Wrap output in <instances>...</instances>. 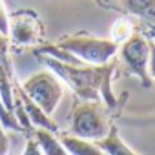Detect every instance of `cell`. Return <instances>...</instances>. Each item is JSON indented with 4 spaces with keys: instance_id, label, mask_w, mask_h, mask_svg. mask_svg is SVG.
Returning a JSON list of instances; mask_svg holds the SVG:
<instances>
[{
    "instance_id": "6da1fadb",
    "label": "cell",
    "mask_w": 155,
    "mask_h": 155,
    "mask_svg": "<svg viewBox=\"0 0 155 155\" xmlns=\"http://www.w3.org/2000/svg\"><path fill=\"white\" fill-rule=\"evenodd\" d=\"M40 58L46 62L48 69H51L68 88H71V91L79 99L104 102V106L108 108L117 106L115 95L111 91V77L117 66L115 60L102 66H90V64L75 66L55 60L46 55H40Z\"/></svg>"
},
{
    "instance_id": "7a4b0ae2",
    "label": "cell",
    "mask_w": 155,
    "mask_h": 155,
    "mask_svg": "<svg viewBox=\"0 0 155 155\" xmlns=\"http://www.w3.org/2000/svg\"><path fill=\"white\" fill-rule=\"evenodd\" d=\"M58 48L69 51L82 64L90 66H102L115 60L119 53V46L111 38H101L91 35H69L57 42Z\"/></svg>"
},
{
    "instance_id": "3957f363",
    "label": "cell",
    "mask_w": 155,
    "mask_h": 155,
    "mask_svg": "<svg viewBox=\"0 0 155 155\" xmlns=\"http://www.w3.org/2000/svg\"><path fill=\"white\" fill-rule=\"evenodd\" d=\"M110 117L102 106V102L84 101L73 110L71 115V135L86 140H101L111 130Z\"/></svg>"
},
{
    "instance_id": "277c9868",
    "label": "cell",
    "mask_w": 155,
    "mask_h": 155,
    "mask_svg": "<svg viewBox=\"0 0 155 155\" xmlns=\"http://www.w3.org/2000/svg\"><path fill=\"white\" fill-rule=\"evenodd\" d=\"M20 90L35 102L38 104L48 115H51L64 95V82L51 71L42 69L33 73L29 79H26L20 84Z\"/></svg>"
},
{
    "instance_id": "5b68a950",
    "label": "cell",
    "mask_w": 155,
    "mask_h": 155,
    "mask_svg": "<svg viewBox=\"0 0 155 155\" xmlns=\"http://www.w3.org/2000/svg\"><path fill=\"white\" fill-rule=\"evenodd\" d=\"M119 55H120V60L124 62V66L128 68V71L137 77L144 88H150V84H151L150 73H148L150 38L144 33L135 29V33L124 44L119 46Z\"/></svg>"
},
{
    "instance_id": "8992f818",
    "label": "cell",
    "mask_w": 155,
    "mask_h": 155,
    "mask_svg": "<svg viewBox=\"0 0 155 155\" xmlns=\"http://www.w3.org/2000/svg\"><path fill=\"white\" fill-rule=\"evenodd\" d=\"M8 37L18 46H37L42 40V24L33 11H18L9 15Z\"/></svg>"
},
{
    "instance_id": "52a82bcc",
    "label": "cell",
    "mask_w": 155,
    "mask_h": 155,
    "mask_svg": "<svg viewBox=\"0 0 155 155\" xmlns=\"http://www.w3.org/2000/svg\"><path fill=\"white\" fill-rule=\"evenodd\" d=\"M15 95L18 97V101H20V104H22V108H24V111H26V117H28V120H29V124H31L33 130H48V131H53V133L58 131V126L55 124V120L51 119V115H48L38 104H35V102L20 90V86H18V90L15 91Z\"/></svg>"
},
{
    "instance_id": "ba28073f",
    "label": "cell",
    "mask_w": 155,
    "mask_h": 155,
    "mask_svg": "<svg viewBox=\"0 0 155 155\" xmlns=\"http://www.w3.org/2000/svg\"><path fill=\"white\" fill-rule=\"evenodd\" d=\"M97 144H99V148H101L106 155H140V153H137L135 150H131V148L124 142V139L120 137L117 126H111L110 133H108L104 139L97 140Z\"/></svg>"
},
{
    "instance_id": "9c48e42d",
    "label": "cell",
    "mask_w": 155,
    "mask_h": 155,
    "mask_svg": "<svg viewBox=\"0 0 155 155\" xmlns=\"http://www.w3.org/2000/svg\"><path fill=\"white\" fill-rule=\"evenodd\" d=\"M60 142L64 144L69 155H106L97 142L75 137V135H60Z\"/></svg>"
},
{
    "instance_id": "30bf717a",
    "label": "cell",
    "mask_w": 155,
    "mask_h": 155,
    "mask_svg": "<svg viewBox=\"0 0 155 155\" xmlns=\"http://www.w3.org/2000/svg\"><path fill=\"white\" fill-rule=\"evenodd\" d=\"M35 140L42 151V155H69L64 144L60 142V137L57 133L48 130H35Z\"/></svg>"
},
{
    "instance_id": "8fae6325",
    "label": "cell",
    "mask_w": 155,
    "mask_h": 155,
    "mask_svg": "<svg viewBox=\"0 0 155 155\" xmlns=\"http://www.w3.org/2000/svg\"><path fill=\"white\" fill-rule=\"evenodd\" d=\"M119 8L137 18L155 20V0H117Z\"/></svg>"
},
{
    "instance_id": "7c38bea8",
    "label": "cell",
    "mask_w": 155,
    "mask_h": 155,
    "mask_svg": "<svg viewBox=\"0 0 155 155\" xmlns=\"http://www.w3.org/2000/svg\"><path fill=\"white\" fill-rule=\"evenodd\" d=\"M133 33H135V28H133V24H131L128 18H119V20H115L113 26H111V29H110L111 40H113L117 46L124 44Z\"/></svg>"
},
{
    "instance_id": "4fadbf2b",
    "label": "cell",
    "mask_w": 155,
    "mask_h": 155,
    "mask_svg": "<svg viewBox=\"0 0 155 155\" xmlns=\"http://www.w3.org/2000/svg\"><path fill=\"white\" fill-rule=\"evenodd\" d=\"M0 122H2L4 128H9V130H22L20 124L17 122V119L13 117V113H9L2 102V97H0Z\"/></svg>"
},
{
    "instance_id": "5bb4252c",
    "label": "cell",
    "mask_w": 155,
    "mask_h": 155,
    "mask_svg": "<svg viewBox=\"0 0 155 155\" xmlns=\"http://www.w3.org/2000/svg\"><path fill=\"white\" fill-rule=\"evenodd\" d=\"M9 33V13L6 9L4 0H0V35L8 37Z\"/></svg>"
},
{
    "instance_id": "9a60e30c",
    "label": "cell",
    "mask_w": 155,
    "mask_h": 155,
    "mask_svg": "<svg viewBox=\"0 0 155 155\" xmlns=\"http://www.w3.org/2000/svg\"><path fill=\"white\" fill-rule=\"evenodd\" d=\"M22 155H42V151H40V148H38V144H37L35 139H29V140L26 142Z\"/></svg>"
},
{
    "instance_id": "2e32d148",
    "label": "cell",
    "mask_w": 155,
    "mask_h": 155,
    "mask_svg": "<svg viewBox=\"0 0 155 155\" xmlns=\"http://www.w3.org/2000/svg\"><path fill=\"white\" fill-rule=\"evenodd\" d=\"M9 153V139L4 131V126L0 122V155H8Z\"/></svg>"
},
{
    "instance_id": "e0dca14e",
    "label": "cell",
    "mask_w": 155,
    "mask_h": 155,
    "mask_svg": "<svg viewBox=\"0 0 155 155\" xmlns=\"http://www.w3.org/2000/svg\"><path fill=\"white\" fill-rule=\"evenodd\" d=\"M148 73H150V79L153 77L155 79V42L150 40V62H148Z\"/></svg>"
},
{
    "instance_id": "ac0fdd59",
    "label": "cell",
    "mask_w": 155,
    "mask_h": 155,
    "mask_svg": "<svg viewBox=\"0 0 155 155\" xmlns=\"http://www.w3.org/2000/svg\"><path fill=\"white\" fill-rule=\"evenodd\" d=\"M4 62H9L8 58V37L0 35V64Z\"/></svg>"
},
{
    "instance_id": "d6986e66",
    "label": "cell",
    "mask_w": 155,
    "mask_h": 155,
    "mask_svg": "<svg viewBox=\"0 0 155 155\" xmlns=\"http://www.w3.org/2000/svg\"><path fill=\"white\" fill-rule=\"evenodd\" d=\"M146 37L155 42V24H148L146 26Z\"/></svg>"
},
{
    "instance_id": "ffe728a7",
    "label": "cell",
    "mask_w": 155,
    "mask_h": 155,
    "mask_svg": "<svg viewBox=\"0 0 155 155\" xmlns=\"http://www.w3.org/2000/svg\"><path fill=\"white\" fill-rule=\"evenodd\" d=\"M104 2H117V0H104Z\"/></svg>"
}]
</instances>
